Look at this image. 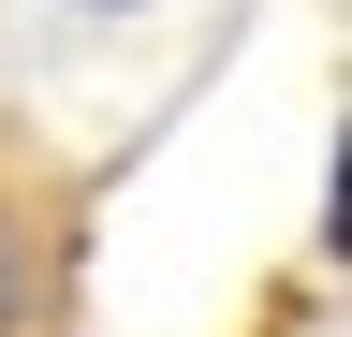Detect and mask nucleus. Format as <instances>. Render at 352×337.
<instances>
[{
    "mask_svg": "<svg viewBox=\"0 0 352 337\" xmlns=\"http://www.w3.org/2000/svg\"><path fill=\"white\" fill-rule=\"evenodd\" d=\"M30 308H44V249H30L15 205H0V337H30Z\"/></svg>",
    "mask_w": 352,
    "mask_h": 337,
    "instance_id": "f257e3e1",
    "label": "nucleus"
},
{
    "mask_svg": "<svg viewBox=\"0 0 352 337\" xmlns=\"http://www.w3.org/2000/svg\"><path fill=\"white\" fill-rule=\"evenodd\" d=\"M103 15H118V0H103Z\"/></svg>",
    "mask_w": 352,
    "mask_h": 337,
    "instance_id": "f03ea898",
    "label": "nucleus"
}]
</instances>
